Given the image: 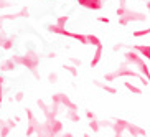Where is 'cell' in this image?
I'll list each match as a JSON object with an SVG mask.
<instances>
[{
    "instance_id": "52a82bcc",
    "label": "cell",
    "mask_w": 150,
    "mask_h": 137,
    "mask_svg": "<svg viewBox=\"0 0 150 137\" xmlns=\"http://www.w3.org/2000/svg\"><path fill=\"white\" fill-rule=\"evenodd\" d=\"M124 86H125V88H127L130 93H134V94H142V89H140V88H137L135 84L129 83V81H125V83H124Z\"/></svg>"
},
{
    "instance_id": "9c48e42d",
    "label": "cell",
    "mask_w": 150,
    "mask_h": 137,
    "mask_svg": "<svg viewBox=\"0 0 150 137\" xmlns=\"http://www.w3.org/2000/svg\"><path fill=\"white\" fill-rule=\"evenodd\" d=\"M68 20H69V17H68V15H61V17L56 18V23H58V25H61V27H64Z\"/></svg>"
},
{
    "instance_id": "8992f818",
    "label": "cell",
    "mask_w": 150,
    "mask_h": 137,
    "mask_svg": "<svg viewBox=\"0 0 150 137\" xmlns=\"http://www.w3.org/2000/svg\"><path fill=\"white\" fill-rule=\"evenodd\" d=\"M101 58H102V43L96 46V53H94V56H93L91 66H93V68H94V66H97V65H99V61H101Z\"/></svg>"
},
{
    "instance_id": "9a60e30c",
    "label": "cell",
    "mask_w": 150,
    "mask_h": 137,
    "mask_svg": "<svg viewBox=\"0 0 150 137\" xmlns=\"http://www.w3.org/2000/svg\"><path fill=\"white\" fill-rule=\"evenodd\" d=\"M104 2H109V0H104Z\"/></svg>"
},
{
    "instance_id": "5b68a950",
    "label": "cell",
    "mask_w": 150,
    "mask_h": 137,
    "mask_svg": "<svg viewBox=\"0 0 150 137\" xmlns=\"http://www.w3.org/2000/svg\"><path fill=\"white\" fill-rule=\"evenodd\" d=\"M132 48L135 50V51H139L142 56L147 58V60L150 61V46H149V45H134Z\"/></svg>"
},
{
    "instance_id": "7a4b0ae2",
    "label": "cell",
    "mask_w": 150,
    "mask_h": 137,
    "mask_svg": "<svg viewBox=\"0 0 150 137\" xmlns=\"http://www.w3.org/2000/svg\"><path fill=\"white\" fill-rule=\"evenodd\" d=\"M124 76H132V78H139V80L142 81V84H147L149 81H145V78H142L140 75H137V71L134 70V68H130V63L125 60V61L120 65L117 70L114 71V73H110V75H107L106 76V80L107 81H112V80H115V78H124Z\"/></svg>"
},
{
    "instance_id": "6da1fadb",
    "label": "cell",
    "mask_w": 150,
    "mask_h": 137,
    "mask_svg": "<svg viewBox=\"0 0 150 137\" xmlns=\"http://www.w3.org/2000/svg\"><path fill=\"white\" fill-rule=\"evenodd\" d=\"M115 13L119 17V23L120 25H127L130 22H145L147 15L139 12V10H132L127 9V5H120L119 9L115 10Z\"/></svg>"
},
{
    "instance_id": "ba28073f",
    "label": "cell",
    "mask_w": 150,
    "mask_h": 137,
    "mask_svg": "<svg viewBox=\"0 0 150 137\" xmlns=\"http://www.w3.org/2000/svg\"><path fill=\"white\" fill-rule=\"evenodd\" d=\"M147 35H150V27H149V28H142V30H135V31H134V36H135V38L147 36Z\"/></svg>"
},
{
    "instance_id": "30bf717a",
    "label": "cell",
    "mask_w": 150,
    "mask_h": 137,
    "mask_svg": "<svg viewBox=\"0 0 150 137\" xmlns=\"http://www.w3.org/2000/svg\"><path fill=\"white\" fill-rule=\"evenodd\" d=\"M89 126H91V129H93L94 132H99V129H101V122H97V121H91Z\"/></svg>"
},
{
    "instance_id": "3957f363",
    "label": "cell",
    "mask_w": 150,
    "mask_h": 137,
    "mask_svg": "<svg viewBox=\"0 0 150 137\" xmlns=\"http://www.w3.org/2000/svg\"><path fill=\"white\" fill-rule=\"evenodd\" d=\"M125 60H127L130 65H134V66L139 68V70L142 71V75H145L147 81L150 83V70H149V66L145 65V61H144V56L139 55V51H135V50H129V51H125Z\"/></svg>"
},
{
    "instance_id": "7c38bea8",
    "label": "cell",
    "mask_w": 150,
    "mask_h": 137,
    "mask_svg": "<svg viewBox=\"0 0 150 137\" xmlns=\"http://www.w3.org/2000/svg\"><path fill=\"white\" fill-rule=\"evenodd\" d=\"M99 22H102V23H109V18H107V17H101V18H99Z\"/></svg>"
},
{
    "instance_id": "5bb4252c",
    "label": "cell",
    "mask_w": 150,
    "mask_h": 137,
    "mask_svg": "<svg viewBox=\"0 0 150 137\" xmlns=\"http://www.w3.org/2000/svg\"><path fill=\"white\" fill-rule=\"evenodd\" d=\"M119 4L120 5H125V4H127V0H119Z\"/></svg>"
},
{
    "instance_id": "8fae6325",
    "label": "cell",
    "mask_w": 150,
    "mask_h": 137,
    "mask_svg": "<svg viewBox=\"0 0 150 137\" xmlns=\"http://www.w3.org/2000/svg\"><path fill=\"white\" fill-rule=\"evenodd\" d=\"M10 2L8 0H0V9H5V7H8Z\"/></svg>"
},
{
    "instance_id": "277c9868",
    "label": "cell",
    "mask_w": 150,
    "mask_h": 137,
    "mask_svg": "<svg viewBox=\"0 0 150 137\" xmlns=\"http://www.w3.org/2000/svg\"><path fill=\"white\" fill-rule=\"evenodd\" d=\"M76 2L88 10H101L104 5V0H76Z\"/></svg>"
},
{
    "instance_id": "4fadbf2b",
    "label": "cell",
    "mask_w": 150,
    "mask_h": 137,
    "mask_svg": "<svg viewBox=\"0 0 150 137\" xmlns=\"http://www.w3.org/2000/svg\"><path fill=\"white\" fill-rule=\"evenodd\" d=\"M145 7H147V12H149V15H150V0H147V4H145Z\"/></svg>"
}]
</instances>
